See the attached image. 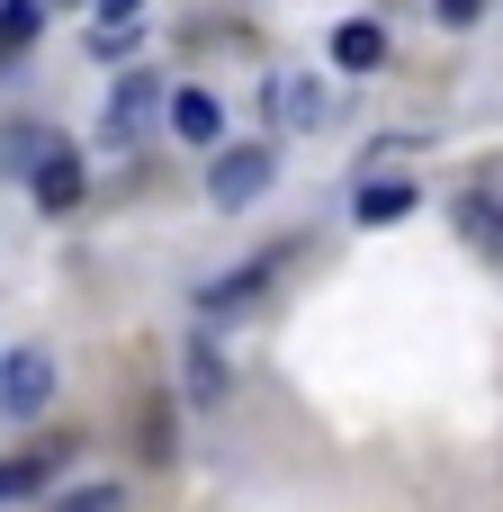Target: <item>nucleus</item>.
I'll use <instances>...</instances> for the list:
<instances>
[{"mask_svg":"<svg viewBox=\"0 0 503 512\" xmlns=\"http://www.w3.org/2000/svg\"><path fill=\"white\" fill-rule=\"evenodd\" d=\"M270 144H216V162H207V198L216 207H252L261 189H270Z\"/></svg>","mask_w":503,"mask_h":512,"instance_id":"1","label":"nucleus"},{"mask_svg":"<svg viewBox=\"0 0 503 512\" xmlns=\"http://www.w3.org/2000/svg\"><path fill=\"white\" fill-rule=\"evenodd\" d=\"M45 405H54V360H45L36 342H18V351L0 360V414H9V423H36Z\"/></svg>","mask_w":503,"mask_h":512,"instance_id":"2","label":"nucleus"},{"mask_svg":"<svg viewBox=\"0 0 503 512\" xmlns=\"http://www.w3.org/2000/svg\"><path fill=\"white\" fill-rule=\"evenodd\" d=\"M153 108H171V99L153 90V72H126V81L108 90V126H99V135H108V144H135V135L153 126Z\"/></svg>","mask_w":503,"mask_h":512,"instance_id":"3","label":"nucleus"},{"mask_svg":"<svg viewBox=\"0 0 503 512\" xmlns=\"http://www.w3.org/2000/svg\"><path fill=\"white\" fill-rule=\"evenodd\" d=\"M27 189H36V207H45V216H72V207H81V153L45 144V162L27 171Z\"/></svg>","mask_w":503,"mask_h":512,"instance_id":"4","label":"nucleus"},{"mask_svg":"<svg viewBox=\"0 0 503 512\" xmlns=\"http://www.w3.org/2000/svg\"><path fill=\"white\" fill-rule=\"evenodd\" d=\"M171 135L216 153V135H225V108H216V90H171Z\"/></svg>","mask_w":503,"mask_h":512,"instance_id":"5","label":"nucleus"},{"mask_svg":"<svg viewBox=\"0 0 503 512\" xmlns=\"http://www.w3.org/2000/svg\"><path fill=\"white\" fill-rule=\"evenodd\" d=\"M333 63H342V72H378V63H387V27H378V18H342V27H333Z\"/></svg>","mask_w":503,"mask_h":512,"instance_id":"6","label":"nucleus"},{"mask_svg":"<svg viewBox=\"0 0 503 512\" xmlns=\"http://www.w3.org/2000/svg\"><path fill=\"white\" fill-rule=\"evenodd\" d=\"M459 225H468V243L503 270V189H468V198H459Z\"/></svg>","mask_w":503,"mask_h":512,"instance_id":"7","label":"nucleus"},{"mask_svg":"<svg viewBox=\"0 0 503 512\" xmlns=\"http://www.w3.org/2000/svg\"><path fill=\"white\" fill-rule=\"evenodd\" d=\"M279 261H288V252H261V261H243V270H234L225 288H207L198 306H207V315H234V306H252V297L270 288V270H279Z\"/></svg>","mask_w":503,"mask_h":512,"instance_id":"8","label":"nucleus"},{"mask_svg":"<svg viewBox=\"0 0 503 512\" xmlns=\"http://www.w3.org/2000/svg\"><path fill=\"white\" fill-rule=\"evenodd\" d=\"M54 468H63V441H45V450H27V459H0V504H27Z\"/></svg>","mask_w":503,"mask_h":512,"instance_id":"9","label":"nucleus"},{"mask_svg":"<svg viewBox=\"0 0 503 512\" xmlns=\"http://www.w3.org/2000/svg\"><path fill=\"white\" fill-rule=\"evenodd\" d=\"M351 216H360V225H396V216H414V189H405V180H369V189L351 198Z\"/></svg>","mask_w":503,"mask_h":512,"instance_id":"10","label":"nucleus"},{"mask_svg":"<svg viewBox=\"0 0 503 512\" xmlns=\"http://www.w3.org/2000/svg\"><path fill=\"white\" fill-rule=\"evenodd\" d=\"M36 27H45V0H0V63H9V54H27V45H36Z\"/></svg>","mask_w":503,"mask_h":512,"instance_id":"11","label":"nucleus"},{"mask_svg":"<svg viewBox=\"0 0 503 512\" xmlns=\"http://www.w3.org/2000/svg\"><path fill=\"white\" fill-rule=\"evenodd\" d=\"M270 117H297V126H315V117H324V90L279 72V81H270Z\"/></svg>","mask_w":503,"mask_h":512,"instance_id":"12","label":"nucleus"},{"mask_svg":"<svg viewBox=\"0 0 503 512\" xmlns=\"http://www.w3.org/2000/svg\"><path fill=\"white\" fill-rule=\"evenodd\" d=\"M216 396H225V360H216V351H207V342H189V405H198V414H207V405H216Z\"/></svg>","mask_w":503,"mask_h":512,"instance_id":"13","label":"nucleus"},{"mask_svg":"<svg viewBox=\"0 0 503 512\" xmlns=\"http://www.w3.org/2000/svg\"><path fill=\"white\" fill-rule=\"evenodd\" d=\"M54 512H126V486H72Z\"/></svg>","mask_w":503,"mask_h":512,"instance_id":"14","label":"nucleus"},{"mask_svg":"<svg viewBox=\"0 0 503 512\" xmlns=\"http://www.w3.org/2000/svg\"><path fill=\"white\" fill-rule=\"evenodd\" d=\"M144 18V0H99V27H135Z\"/></svg>","mask_w":503,"mask_h":512,"instance_id":"15","label":"nucleus"},{"mask_svg":"<svg viewBox=\"0 0 503 512\" xmlns=\"http://www.w3.org/2000/svg\"><path fill=\"white\" fill-rule=\"evenodd\" d=\"M477 9H486V0H441V18H450V27H468Z\"/></svg>","mask_w":503,"mask_h":512,"instance_id":"16","label":"nucleus"}]
</instances>
